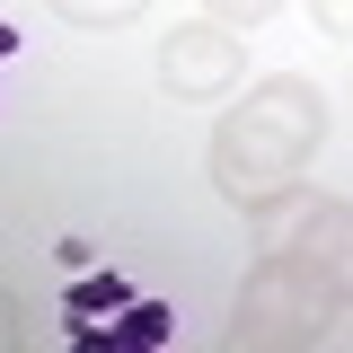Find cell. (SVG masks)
<instances>
[{
  "label": "cell",
  "instance_id": "10",
  "mask_svg": "<svg viewBox=\"0 0 353 353\" xmlns=\"http://www.w3.org/2000/svg\"><path fill=\"white\" fill-rule=\"evenodd\" d=\"M18 345H27V309L0 292V353H18Z\"/></svg>",
  "mask_w": 353,
  "mask_h": 353
},
{
  "label": "cell",
  "instance_id": "7",
  "mask_svg": "<svg viewBox=\"0 0 353 353\" xmlns=\"http://www.w3.org/2000/svg\"><path fill=\"white\" fill-rule=\"evenodd\" d=\"M53 9H62L71 27H88V36H106V27H132L150 0H53Z\"/></svg>",
  "mask_w": 353,
  "mask_h": 353
},
{
  "label": "cell",
  "instance_id": "11",
  "mask_svg": "<svg viewBox=\"0 0 353 353\" xmlns=\"http://www.w3.org/2000/svg\"><path fill=\"white\" fill-rule=\"evenodd\" d=\"M0 53H18V27H9V18H0Z\"/></svg>",
  "mask_w": 353,
  "mask_h": 353
},
{
  "label": "cell",
  "instance_id": "8",
  "mask_svg": "<svg viewBox=\"0 0 353 353\" xmlns=\"http://www.w3.org/2000/svg\"><path fill=\"white\" fill-rule=\"evenodd\" d=\"M274 9H283V0H203V18H212V27H265Z\"/></svg>",
  "mask_w": 353,
  "mask_h": 353
},
{
  "label": "cell",
  "instance_id": "6",
  "mask_svg": "<svg viewBox=\"0 0 353 353\" xmlns=\"http://www.w3.org/2000/svg\"><path fill=\"white\" fill-rule=\"evenodd\" d=\"M132 292H124V274H80L71 292H62V309L71 318H106V309H124Z\"/></svg>",
  "mask_w": 353,
  "mask_h": 353
},
{
  "label": "cell",
  "instance_id": "5",
  "mask_svg": "<svg viewBox=\"0 0 353 353\" xmlns=\"http://www.w3.org/2000/svg\"><path fill=\"white\" fill-rule=\"evenodd\" d=\"M176 336V318L159 301H124L115 318H71V345H124V353H159Z\"/></svg>",
  "mask_w": 353,
  "mask_h": 353
},
{
  "label": "cell",
  "instance_id": "1",
  "mask_svg": "<svg viewBox=\"0 0 353 353\" xmlns=\"http://www.w3.org/2000/svg\"><path fill=\"white\" fill-rule=\"evenodd\" d=\"M318 141H327V97H318V80H301V71L256 80L248 106H230L212 124V185H221V203L274 212V203L301 185V168L318 159Z\"/></svg>",
  "mask_w": 353,
  "mask_h": 353
},
{
  "label": "cell",
  "instance_id": "3",
  "mask_svg": "<svg viewBox=\"0 0 353 353\" xmlns=\"http://www.w3.org/2000/svg\"><path fill=\"white\" fill-rule=\"evenodd\" d=\"M239 71H248L239 27L194 18V27L159 36V88H168V97H185V106H212V97H230V88H239Z\"/></svg>",
  "mask_w": 353,
  "mask_h": 353
},
{
  "label": "cell",
  "instance_id": "9",
  "mask_svg": "<svg viewBox=\"0 0 353 353\" xmlns=\"http://www.w3.org/2000/svg\"><path fill=\"white\" fill-rule=\"evenodd\" d=\"M309 18H318L327 36H345V44H353V0H309Z\"/></svg>",
  "mask_w": 353,
  "mask_h": 353
},
{
  "label": "cell",
  "instance_id": "4",
  "mask_svg": "<svg viewBox=\"0 0 353 353\" xmlns=\"http://www.w3.org/2000/svg\"><path fill=\"white\" fill-rule=\"evenodd\" d=\"M283 248H292V256H301L309 274H318V283L353 309V203H309L301 230H292Z\"/></svg>",
  "mask_w": 353,
  "mask_h": 353
},
{
  "label": "cell",
  "instance_id": "2",
  "mask_svg": "<svg viewBox=\"0 0 353 353\" xmlns=\"http://www.w3.org/2000/svg\"><path fill=\"white\" fill-rule=\"evenodd\" d=\"M336 292L309 274L292 248H274V256L248 265V283H239V309H230V353H301V345H327V327H336Z\"/></svg>",
  "mask_w": 353,
  "mask_h": 353
}]
</instances>
